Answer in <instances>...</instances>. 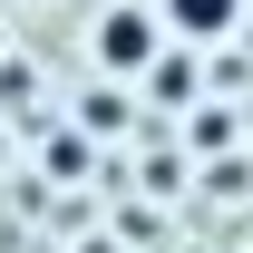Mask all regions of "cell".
Listing matches in <instances>:
<instances>
[{
  "mask_svg": "<svg viewBox=\"0 0 253 253\" xmlns=\"http://www.w3.org/2000/svg\"><path fill=\"white\" fill-rule=\"evenodd\" d=\"M97 59L107 68H156L166 49H156V20H146V10H107V20H97Z\"/></svg>",
  "mask_w": 253,
  "mask_h": 253,
  "instance_id": "cell-1",
  "label": "cell"
},
{
  "mask_svg": "<svg viewBox=\"0 0 253 253\" xmlns=\"http://www.w3.org/2000/svg\"><path fill=\"white\" fill-rule=\"evenodd\" d=\"M244 20V0H166V30H185V39H224Z\"/></svg>",
  "mask_w": 253,
  "mask_h": 253,
  "instance_id": "cell-2",
  "label": "cell"
}]
</instances>
